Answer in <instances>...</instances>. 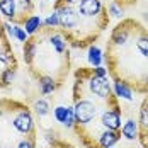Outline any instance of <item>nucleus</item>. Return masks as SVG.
<instances>
[{"mask_svg":"<svg viewBox=\"0 0 148 148\" xmlns=\"http://www.w3.org/2000/svg\"><path fill=\"white\" fill-rule=\"evenodd\" d=\"M53 116H55V119H56V123L65 124L66 116H68V106H56V107L53 109Z\"/></svg>","mask_w":148,"mask_h":148,"instance_id":"obj_14","label":"nucleus"},{"mask_svg":"<svg viewBox=\"0 0 148 148\" xmlns=\"http://www.w3.org/2000/svg\"><path fill=\"white\" fill-rule=\"evenodd\" d=\"M119 131H121V136H123L124 140L134 141V140L140 138V124H138V121H134L133 118H130L123 123V126H121Z\"/></svg>","mask_w":148,"mask_h":148,"instance_id":"obj_7","label":"nucleus"},{"mask_svg":"<svg viewBox=\"0 0 148 148\" xmlns=\"http://www.w3.org/2000/svg\"><path fill=\"white\" fill-rule=\"evenodd\" d=\"M104 60H106V55L102 53V49L95 45H90L89 51H87V61H89L90 66H92V68H94V66H101L104 63Z\"/></svg>","mask_w":148,"mask_h":148,"instance_id":"obj_9","label":"nucleus"},{"mask_svg":"<svg viewBox=\"0 0 148 148\" xmlns=\"http://www.w3.org/2000/svg\"><path fill=\"white\" fill-rule=\"evenodd\" d=\"M138 124H140V134H143L148 131V99H145V102L141 104Z\"/></svg>","mask_w":148,"mask_h":148,"instance_id":"obj_11","label":"nucleus"},{"mask_svg":"<svg viewBox=\"0 0 148 148\" xmlns=\"http://www.w3.org/2000/svg\"><path fill=\"white\" fill-rule=\"evenodd\" d=\"M92 72H94V75H97V77H107L109 75V70L106 66H102V65L101 66H94Z\"/></svg>","mask_w":148,"mask_h":148,"instance_id":"obj_17","label":"nucleus"},{"mask_svg":"<svg viewBox=\"0 0 148 148\" xmlns=\"http://www.w3.org/2000/svg\"><path fill=\"white\" fill-rule=\"evenodd\" d=\"M36 80H38L39 94H41V95H49V94H53V92L60 87V84L53 78V77H49V75H41V77H38Z\"/></svg>","mask_w":148,"mask_h":148,"instance_id":"obj_8","label":"nucleus"},{"mask_svg":"<svg viewBox=\"0 0 148 148\" xmlns=\"http://www.w3.org/2000/svg\"><path fill=\"white\" fill-rule=\"evenodd\" d=\"M32 109H34V112H36V116L38 118H45V116H48L49 114V102L46 101L45 97L43 99H38V101H34V104H32Z\"/></svg>","mask_w":148,"mask_h":148,"instance_id":"obj_12","label":"nucleus"},{"mask_svg":"<svg viewBox=\"0 0 148 148\" xmlns=\"http://www.w3.org/2000/svg\"><path fill=\"white\" fill-rule=\"evenodd\" d=\"M10 123H12V126L15 128L17 133L26 134V136L34 134V119H32L29 107L17 102V101L14 104V116L10 119Z\"/></svg>","mask_w":148,"mask_h":148,"instance_id":"obj_3","label":"nucleus"},{"mask_svg":"<svg viewBox=\"0 0 148 148\" xmlns=\"http://www.w3.org/2000/svg\"><path fill=\"white\" fill-rule=\"evenodd\" d=\"M75 9L78 10V14L84 19H89L97 22V26L101 31L109 24V15H107V9L104 7L101 0H78V3L75 5Z\"/></svg>","mask_w":148,"mask_h":148,"instance_id":"obj_1","label":"nucleus"},{"mask_svg":"<svg viewBox=\"0 0 148 148\" xmlns=\"http://www.w3.org/2000/svg\"><path fill=\"white\" fill-rule=\"evenodd\" d=\"M41 27H43V19H41L39 15H36V14H32L29 19L24 22V31H26L29 36H32L34 32H38Z\"/></svg>","mask_w":148,"mask_h":148,"instance_id":"obj_10","label":"nucleus"},{"mask_svg":"<svg viewBox=\"0 0 148 148\" xmlns=\"http://www.w3.org/2000/svg\"><path fill=\"white\" fill-rule=\"evenodd\" d=\"M107 14L111 15V17H114V19H121L123 14H124V7L123 5H119L118 2H111L109 5H107Z\"/></svg>","mask_w":148,"mask_h":148,"instance_id":"obj_13","label":"nucleus"},{"mask_svg":"<svg viewBox=\"0 0 148 148\" xmlns=\"http://www.w3.org/2000/svg\"><path fill=\"white\" fill-rule=\"evenodd\" d=\"M121 140V131H112V130H104L97 134V148H112L116 147Z\"/></svg>","mask_w":148,"mask_h":148,"instance_id":"obj_5","label":"nucleus"},{"mask_svg":"<svg viewBox=\"0 0 148 148\" xmlns=\"http://www.w3.org/2000/svg\"><path fill=\"white\" fill-rule=\"evenodd\" d=\"M112 148H114V147H112Z\"/></svg>","mask_w":148,"mask_h":148,"instance_id":"obj_18","label":"nucleus"},{"mask_svg":"<svg viewBox=\"0 0 148 148\" xmlns=\"http://www.w3.org/2000/svg\"><path fill=\"white\" fill-rule=\"evenodd\" d=\"M17 148H34V134H31L29 138H24L17 143Z\"/></svg>","mask_w":148,"mask_h":148,"instance_id":"obj_16","label":"nucleus"},{"mask_svg":"<svg viewBox=\"0 0 148 148\" xmlns=\"http://www.w3.org/2000/svg\"><path fill=\"white\" fill-rule=\"evenodd\" d=\"M121 116H123V111L118 104L116 95L107 102V109H104L101 112V126L104 130H112V131H119L121 130Z\"/></svg>","mask_w":148,"mask_h":148,"instance_id":"obj_4","label":"nucleus"},{"mask_svg":"<svg viewBox=\"0 0 148 148\" xmlns=\"http://www.w3.org/2000/svg\"><path fill=\"white\" fill-rule=\"evenodd\" d=\"M73 111H75V119H77V128H87V126H90V123L97 118L99 106L85 95H75Z\"/></svg>","mask_w":148,"mask_h":148,"instance_id":"obj_2","label":"nucleus"},{"mask_svg":"<svg viewBox=\"0 0 148 148\" xmlns=\"http://www.w3.org/2000/svg\"><path fill=\"white\" fill-rule=\"evenodd\" d=\"M112 94L116 95V99L121 101H128V102H133V87L130 84H126L124 80H114L112 84Z\"/></svg>","mask_w":148,"mask_h":148,"instance_id":"obj_6","label":"nucleus"},{"mask_svg":"<svg viewBox=\"0 0 148 148\" xmlns=\"http://www.w3.org/2000/svg\"><path fill=\"white\" fill-rule=\"evenodd\" d=\"M43 24H45L46 27H56V29H58L60 27V15H58V12L53 10V12L43 21Z\"/></svg>","mask_w":148,"mask_h":148,"instance_id":"obj_15","label":"nucleus"}]
</instances>
